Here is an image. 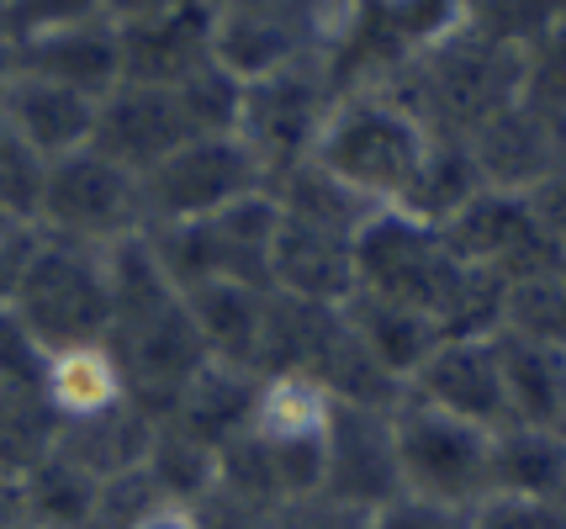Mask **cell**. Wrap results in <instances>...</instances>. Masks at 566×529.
<instances>
[{"label": "cell", "instance_id": "41", "mask_svg": "<svg viewBox=\"0 0 566 529\" xmlns=\"http://www.w3.org/2000/svg\"><path fill=\"white\" fill-rule=\"evenodd\" d=\"M32 525V504H27V477L0 466V529H27Z\"/></svg>", "mask_w": 566, "mask_h": 529}, {"label": "cell", "instance_id": "28", "mask_svg": "<svg viewBox=\"0 0 566 529\" xmlns=\"http://www.w3.org/2000/svg\"><path fill=\"white\" fill-rule=\"evenodd\" d=\"M281 207V218H292V223H307V228H323V233H339V239H355L360 228L381 212L376 202H366L360 191H349L345 180H334L323 170L318 159H302L292 165L286 176H275L265 186Z\"/></svg>", "mask_w": 566, "mask_h": 529}, {"label": "cell", "instance_id": "4", "mask_svg": "<svg viewBox=\"0 0 566 529\" xmlns=\"http://www.w3.org/2000/svg\"><path fill=\"white\" fill-rule=\"evenodd\" d=\"M239 91H244V80L228 75L222 64H207L201 75L180 80V85H127L123 80L96 106L91 149L117 159L133 176H148L165 154L186 149L191 138L233 133Z\"/></svg>", "mask_w": 566, "mask_h": 529}, {"label": "cell", "instance_id": "29", "mask_svg": "<svg viewBox=\"0 0 566 529\" xmlns=\"http://www.w3.org/2000/svg\"><path fill=\"white\" fill-rule=\"evenodd\" d=\"M138 472H144V482L159 493V504L191 508L197 498H207L212 482H218V451L201 445V440H191L186 429H175L159 419Z\"/></svg>", "mask_w": 566, "mask_h": 529}, {"label": "cell", "instance_id": "34", "mask_svg": "<svg viewBox=\"0 0 566 529\" xmlns=\"http://www.w3.org/2000/svg\"><path fill=\"white\" fill-rule=\"evenodd\" d=\"M101 17H106V0H0V32L11 49L64 32V27L101 22Z\"/></svg>", "mask_w": 566, "mask_h": 529}, {"label": "cell", "instance_id": "47", "mask_svg": "<svg viewBox=\"0 0 566 529\" xmlns=\"http://www.w3.org/2000/svg\"><path fill=\"white\" fill-rule=\"evenodd\" d=\"M27 529H49V525H27Z\"/></svg>", "mask_w": 566, "mask_h": 529}, {"label": "cell", "instance_id": "22", "mask_svg": "<svg viewBox=\"0 0 566 529\" xmlns=\"http://www.w3.org/2000/svg\"><path fill=\"white\" fill-rule=\"evenodd\" d=\"M566 482V434L541 424L493 429L488 451V498H545L562 504Z\"/></svg>", "mask_w": 566, "mask_h": 529}, {"label": "cell", "instance_id": "37", "mask_svg": "<svg viewBox=\"0 0 566 529\" xmlns=\"http://www.w3.org/2000/svg\"><path fill=\"white\" fill-rule=\"evenodd\" d=\"M370 529H471V508L397 493L392 504H381L376 514H370Z\"/></svg>", "mask_w": 566, "mask_h": 529}, {"label": "cell", "instance_id": "31", "mask_svg": "<svg viewBox=\"0 0 566 529\" xmlns=\"http://www.w3.org/2000/svg\"><path fill=\"white\" fill-rule=\"evenodd\" d=\"M27 504H32V525L49 529H91V514H96L101 482L74 466L70 455L49 451L38 466H27Z\"/></svg>", "mask_w": 566, "mask_h": 529}, {"label": "cell", "instance_id": "11", "mask_svg": "<svg viewBox=\"0 0 566 529\" xmlns=\"http://www.w3.org/2000/svg\"><path fill=\"white\" fill-rule=\"evenodd\" d=\"M254 191H265V170L254 165V154L233 133L191 138L186 149L165 154L148 176H138L144 197V233L170 223H197L222 207L244 202Z\"/></svg>", "mask_w": 566, "mask_h": 529}, {"label": "cell", "instance_id": "10", "mask_svg": "<svg viewBox=\"0 0 566 529\" xmlns=\"http://www.w3.org/2000/svg\"><path fill=\"white\" fill-rule=\"evenodd\" d=\"M392 451L408 498H434V504H455V508L488 504L493 429H476L467 419H450L440 408L402 398L392 408Z\"/></svg>", "mask_w": 566, "mask_h": 529}, {"label": "cell", "instance_id": "30", "mask_svg": "<svg viewBox=\"0 0 566 529\" xmlns=\"http://www.w3.org/2000/svg\"><path fill=\"white\" fill-rule=\"evenodd\" d=\"M497 334L530 339L545 350H566V265L509 281L503 303H497Z\"/></svg>", "mask_w": 566, "mask_h": 529}, {"label": "cell", "instance_id": "6", "mask_svg": "<svg viewBox=\"0 0 566 529\" xmlns=\"http://www.w3.org/2000/svg\"><path fill=\"white\" fill-rule=\"evenodd\" d=\"M27 339L43 355L74 350V345H101L112 328V265L106 250L64 244L43 233V250L27 265L17 297L6 303Z\"/></svg>", "mask_w": 566, "mask_h": 529}, {"label": "cell", "instance_id": "14", "mask_svg": "<svg viewBox=\"0 0 566 529\" xmlns=\"http://www.w3.org/2000/svg\"><path fill=\"white\" fill-rule=\"evenodd\" d=\"M402 398L423 408H440L450 419H467L476 429H503V366H497V334H450L423 355V366L408 377Z\"/></svg>", "mask_w": 566, "mask_h": 529}, {"label": "cell", "instance_id": "21", "mask_svg": "<svg viewBox=\"0 0 566 529\" xmlns=\"http://www.w3.org/2000/svg\"><path fill=\"white\" fill-rule=\"evenodd\" d=\"M254 398H260V371L207 360L197 377H191V387L175 398V408L165 413V424L186 429L191 440L222 451V445H233V440L249 429V419H254Z\"/></svg>", "mask_w": 566, "mask_h": 529}, {"label": "cell", "instance_id": "43", "mask_svg": "<svg viewBox=\"0 0 566 529\" xmlns=\"http://www.w3.org/2000/svg\"><path fill=\"white\" fill-rule=\"evenodd\" d=\"M133 529H201V525H197V514H191V508L159 504V508H148V514Z\"/></svg>", "mask_w": 566, "mask_h": 529}, {"label": "cell", "instance_id": "12", "mask_svg": "<svg viewBox=\"0 0 566 529\" xmlns=\"http://www.w3.org/2000/svg\"><path fill=\"white\" fill-rule=\"evenodd\" d=\"M328 424L334 398L307 377H260L249 445L265 455L281 504L323 493V461H328Z\"/></svg>", "mask_w": 566, "mask_h": 529}, {"label": "cell", "instance_id": "48", "mask_svg": "<svg viewBox=\"0 0 566 529\" xmlns=\"http://www.w3.org/2000/svg\"><path fill=\"white\" fill-rule=\"evenodd\" d=\"M0 313H6V307H0Z\"/></svg>", "mask_w": 566, "mask_h": 529}, {"label": "cell", "instance_id": "27", "mask_svg": "<svg viewBox=\"0 0 566 529\" xmlns=\"http://www.w3.org/2000/svg\"><path fill=\"white\" fill-rule=\"evenodd\" d=\"M497 366H503V408H509V424L562 429L566 350H545V345H530V339L497 334Z\"/></svg>", "mask_w": 566, "mask_h": 529}, {"label": "cell", "instance_id": "5", "mask_svg": "<svg viewBox=\"0 0 566 529\" xmlns=\"http://www.w3.org/2000/svg\"><path fill=\"white\" fill-rule=\"evenodd\" d=\"M392 85L413 102L429 133L440 138H471L482 123H493L497 112L524 102V53L497 49L467 22L444 32L440 43L397 70Z\"/></svg>", "mask_w": 566, "mask_h": 529}, {"label": "cell", "instance_id": "42", "mask_svg": "<svg viewBox=\"0 0 566 529\" xmlns=\"http://www.w3.org/2000/svg\"><path fill=\"white\" fill-rule=\"evenodd\" d=\"M180 0H106V22L123 27V22H144V17H159V11H170Z\"/></svg>", "mask_w": 566, "mask_h": 529}, {"label": "cell", "instance_id": "1", "mask_svg": "<svg viewBox=\"0 0 566 529\" xmlns=\"http://www.w3.org/2000/svg\"><path fill=\"white\" fill-rule=\"evenodd\" d=\"M355 292L413 307L444 339L450 334H497L503 281L471 271L444 244L440 228L413 212H397V207H381L355 233Z\"/></svg>", "mask_w": 566, "mask_h": 529}, {"label": "cell", "instance_id": "25", "mask_svg": "<svg viewBox=\"0 0 566 529\" xmlns=\"http://www.w3.org/2000/svg\"><path fill=\"white\" fill-rule=\"evenodd\" d=\"M43 398H49L59 429L123 408L127 403V381H123V371H117L112 350H106V339H101V345L53 350L49 366H43Z\"/></svg>", "mask_w": 566, "mask_h": 529}, {"label": "cell", "instance_id": "36", "mask_svg": "<svg viewBox=\"0 0 566 529\" xmlns=\"http://www.w3.org/2000/svg\"><path fill=\"white\" fill-rule=\"evenodd\" d=\"M38 250H43V228L22 218V212L0 207V307L17 297V286H22L27 265L38 260Z\"/></svg>", "mask_w": 566, "mask_h": 529}, {"label": "cell", "instance_id": "46", "mask_svg": "<svg viewBox=\"0 0 566 529\" xmlns=\"http://www.w3.org/2000/svg\"><path fill=\"white\" fill-rule=\"evenodd\" d=\"M562 508H566V482H562Z\"/></svg>", "mask_w": 566, "mask_h": 529}, {"label": "cell", "instance_id": "33", "mask_svg": "<svg viewBox=\"0 0 566 529\" xmlns=\"http://www.w3.org/2000/svg\"><path fill=\"white\" fill-rule=\"evenodd\" d=\"M566 17V0H467V27L497 49L530 53Z\"/></svg>", "mask_w": 566, "mask_h": 529}, {"label": "cell", "instance_id": "7", "mask_svg": "<svg viewBox=\"0 0 566 529\" xmlns=\"http://www.w3.org/2000/svg\"><path fill=\"white\" fill-rule=\"evenodd\" d=\"M275 228H281L275 197L254 191V197L222 207L212 218H197V223L148 228L144 239L154 260H159V271L180 292H197V286H212V281H239V286L271 292Z\"/></svg>", "mask_w": 566, "mask_h": 529}, {"label": "cell", "instance_id": "44", "mask_svg": "<svg viewBox=\"0 0 566 529\" xmlns=\"http://www.w3.org/2000/svg\"><path fill=\"white\" fill-rule=\"evenodd\" d=\"M11 75V43H6V32H0V80Z\"/></svg>", "mask_w": 566, "mask_h": 529}, {"label": "cell", "instance_id": "15", "mask_svg": "<svg viewBox=\"0 0 566 529\" xmlns=\"http://www.w3.org/2000/svg\"><path fill=\"white\" fill-rule=\"evenodd\" d=\"M402 493L392 451V408L334 403L328 424V461H323V498L376 514Z\"/></svg>", "mask_w": 566, "mask_h": 529}, {"label": "cell", "instance_id": "32", "mask_svg": "<svg viewBox=\"0 0 566 529\" xmlns=\"http://www.w3.org/2000/svg\"><path fill=\"white\" fill-rule=\"evenodd\" d=\"M476 191H482V176H476V165H471L467 138H440V133H434V149L423 159L419 186H413L408 207H397V212H413V218L440 228L444 218H455Z\"/></svg>", "mask_w": 566, "mask_h": 529}, {"label": "cell", "instance_id": "24", "mask_svg": "<svg viewBox=\"0 0 566 529\" xmlns=\"http://www.w3.org/2000/svg\"><path fill=\"white\" fill-rule=\"evenodd\" d=\"M154 413L127 398L123 408H112V413H96V419H80V424H64L59 429V440H53V451L70 455L74 466H85L96 482H112V477H127V472H138L148 455V440H154Z\"/></svg>", "mask_w": 566, "mask_h": 529}, {"label": "cell", "instance_id": "38", "mask_svg": "<svg viewBox=\"0 0 566 529\" xmlns=\"http://www.w3.org/2000/svg\"><path fill=\"white\" fill-rule=\"evenodd\" d=\"M471 529H566V508L545 498H488L471 508Z\"/></svg>", "mask_w": 566, "mask_h": 529}, {"label": "cell", "instance_id": "17", "mask_svg": "<svg viewBox=\"0 0 566 529\" xmlns=\"http://www.w3.org/2000/svg\"><path fill=\"white\" fill-rule=\"evenodd\" d=\"M112 32H117L127 85H180V80L201 75L207 64H218V53H212V6L207 0H180L159 17L123 22Z\"/></svg>", "mask_w": 566, "mask_h": 529}, {"label": "cell", "instance_id": "3", "mask_svg": "<svg viewBox=\"0 0 566 529\" xmlns=\"http://www.w3.org/2000/svg\"><path fill=\"white\" fill-rule=\"evenodd\" d=\"M429 149H434V133L413 112V102L392 80H376V85L339 91L313 159L334 180H345L349 191H360L366 202L408 207Z\"/></svg>", "mask_w": 566, "mask_h": 529}, {"label": "cell", "instance_id": "9", "mask_svg": "<svg viewBox=\"0 0 566 529\" xmlns=\"http://www.w3.org/2000/svg\"><path fill=\"white\" fill-rule=\"evenodd\" d=\"M38 228L64 244L117 250L144 233L138 176L101 149H74L64 159H49L43 186H38Z\"/></svg>", "mask_w": 566, "mask_h": 529}, {"label": "cell", "instance_id": "40", "mask_svg": "<svg viewBox=\"0 0 566 529\" xmlns=\"http://www.w3.org/2000/svg\"><path fill=\"white\" fill-rule=\"evenodd\" d=\"M530 207H535V218L545 223V233L556 239V250H562V260H566V165H556V170L530 191Z\"/></svg>", "mask_w": 566, "mask_h": 529}, {"label": "cell", "instance_id": "35", "mask_svg": "<svg viewBox=\"0 0 566 529\" xmlns=\"http://www.w3.org/2000/svg\"><path fill=\"white\" fill-rule=\"evenodd\" d=\"M524 102L566 117V17L524 53Z\"/></svg>", "mask_w": 566, "mask_h": 529}, {"label": "cell", "instance_id": "16", "mask_svg": "<svg viewBox=\"0 0 566 529\" xmlns=\"http://www.w3.org/2000/svg\"><path fill=\"white\" fill-rule=\"evenodd\" d=\"M467 149L482 186L530 197L556 165H566V117H551L541 106L514 102L509 112H497L493 123L476 127L467 138Z\"/></svg>", "mask_w": 566, "mask_h": 529}, {"label": "cell", "instance_id": "39", "mask_svg": "<svg viewBox=\"0 0 566 529\" xmlns=\"http://www.w3.org/2000/svg\"><path fill=\"white\" fill-rule=\"evenodd\" d=\"M271 529H370V514L313 493V498H292V504L275 508Z\"/></svg>", "mask_w": 566, "mask_h": 529}, {"label": "cell", "instance_id": "13", "mask_svg": "<svg viewBox=\"0 0 566 529\" xmlns=\"http://www.w3.org/2000/svg\"><path fill=\"white\" fill-rule=\"evenodd\" d=\"M440 233L471 271L503 281V286L566 265L562 250H556V239H551L545 223L535 218L530 197H518V191H493V186H482L455 218H444Z\"/></svg>", "mask_w": 566, "mask_h": 529}, {"label": "cell", "instance_id": "23", "mask_svg": "<svg viewBox=\"0 0 566 529\" xmlns=\"http://www.w3.org/2000/svg\"><path fill=\"white\" fill-rule=\"evenodd\" d=\"M180 297L191 307V324H197L201 345H207V360L260 371V339H265V303H271V292L239 286V281H212V286L180 292Z\"/></svg>", "mask_w": 566, "mask_h": 529}, {"label": "cell", "instance_id": "2", "mask_svg": "<svg viewBox=\"0 0 566 529\" xmlns=\"http://www.w3.org/2000/svg\"><path fill=\"white\" fill-rule=\"evenodd\" d=\"M106 265H112L106 350H112L127 381V398L144 413L165 419L175 398L191 387V377L207 366V345L191 324V307L180 297V286L159 271L144 233L106 250Z\"/></svg>", "mask_w": 566, "mask_h": 529}, {"label": "cell", "instance_id": "19", "mask_svg": "<svg viewBox=\"0 0 566 529\" xmlns=\"http://www.w3.org/2000/svg\"><path fill=\"white\" fill-rule=\"evenodd\" d=\"M11 70L70 85V91L91 96V102H106L123 85V53H117L112 22L101 17V22H80L64 27V32H49V38H32V43H17L11 49Z\"/></svg>", "mask_w": 566, "mask_h": 529}, {"label": "cell", "instance_id": "18", "mask_svg": "<svg viewBox=\"0 0 566 529\" xmlns=\"http://www.w3.org/2000/svg\"><path fill=\"white\" fill-rule=\"evenodd\" d=\"M96 106L91 96H80L70 85H53L38 75H11L0 80V117L17 133V144L27 154H38L43 165L64 159L74 149H91V133H96Z\"/></svg>", "mask_w": 566, "mask_h": 529}, {"label": "cell", "instance_id": "45", "mask_svg": "<svg viewBox=\"0 0 566 529\" xmlns=\"http://www.w3.org/2000/svg\"><path fill=\"white\" fill-rule=\"evenodd\" d=\"M562 434H566V398H562Z\"/></svg>", "mask_w": 566, "mask_h": 529}, {"label": "cell", "instance_id": "8", "mask_svg": "<svg viewBox=\"0 0 566 529\" xmlns=\"http://www.w3.org/2000/svg\"><path fill=\"white\" fill-rule=\"evenodd\" d=\"M334 102H339V85L323 59H296L271 75L244 80L233 138L254 154V165L265 170V186L275 176H286L292 165L313 159Z\"/></svg>", "mask_w": 566, "mask_h": 529}, {"label": "cell", "instance_id": "26", "mask_svg": "<svg viewBox=\"0 0 566 529\" xmlns=\"http://www.w3.org/2000/svg\"><path fill=\"white\" fill-rule=\"evenodd\" d=\"M345 318H349V328H355V339L370 350V360H376L397 387H408V377L423 366V355L444 339L423 313L381 303V297H366V292H355L345 303Z\"/></svg>", "mask_w": 566, "mask_h": 529}, {"label": "cell", "instance_id": "20", "mask_svg": "<svg viewBox=\"0 0 566 529\" xmlns=\"http://www.w3.org/2000/svg\"><path fill=\"white\" fill-rule=\"evenodd\" d=\"M271 292L302 297V303L339 307L355 297V239L323 233V228L281 218L271 254Z\"/></svg>", "mask_w": 566, "mask_h": 529}]
</instances>
